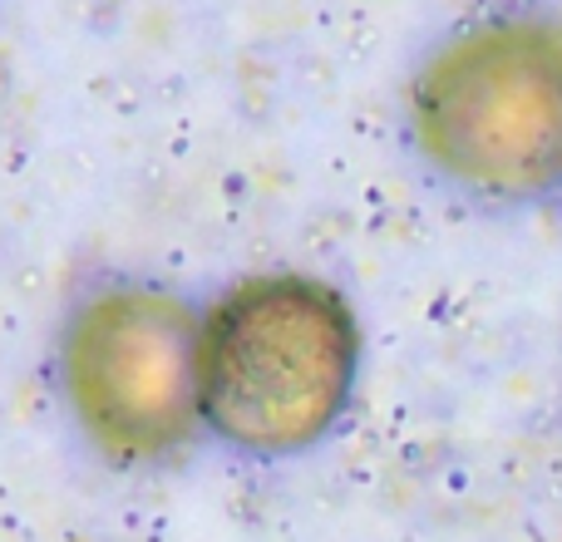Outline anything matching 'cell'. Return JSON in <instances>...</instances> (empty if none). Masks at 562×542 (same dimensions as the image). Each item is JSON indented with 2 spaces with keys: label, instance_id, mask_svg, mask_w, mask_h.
<instances>
[{
  "label": "cell",
  "instance_id": "cell-1",
  "mask_svg": "<svg viewBox=\"0 0 562 542\" xmlns=\"http://www.w3.org/2000/svg\"><path fill=\"white\" fill-rule=\"evenodd\" d=\"M49 399L69 444L148 478L207 454L203 296L154 271H94L49 330Z\"/></svg>",
  "mask_w": 562,
  "mask_h": 542
},
{
  "label": "cell",
  "instance_id": "cell-2",
  "mask_svg": "<svg viewBox=\"0 0 562 542\" xmlns=\"http://www.w3.org/2000/svg\"><path fill=\"white\" fill-rule=\"evenodd\" d=\"M366 370V326L336 281L262 267L203 296V434L237 464H296L336 439Z\"/></svg>",
  "mask_w": 562,
  "mask_h": 542
},
{
  "label": "cell",
  "instance_id": "cell-3",
  "mask_svg": "<svg viewBox=\"0 0 562 542\" xmlns=\"http://www.w3.org/2000/svg\"><path fill=\"white\" fill-rule=\"evenodd\" d=\"M409 154L488 207L562 188V30L484 20L439 39L405 89Z\"/></svg>",
  "mask_w": 562,
  "mask_h": 542
}]
</instances>
